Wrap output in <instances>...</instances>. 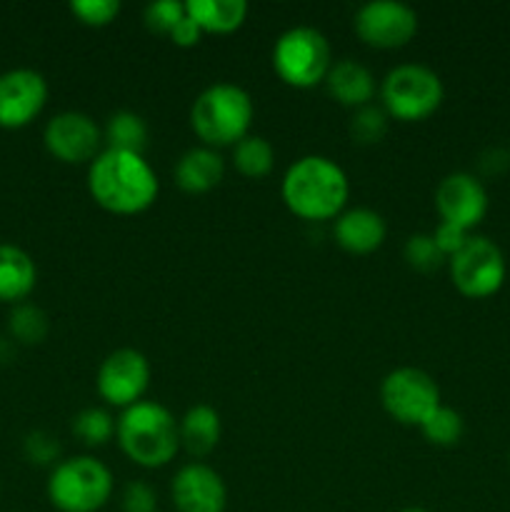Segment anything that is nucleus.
I'll use <instances>...</instances> for the list:
<instances>
[{
  "mask_svg": "<svg viewBox=\"0 0 510 512\" xmlns=\"http://www.w3.org/2000/svg\"><path fill=\"white\" fill-rule=\"evenodd\" d=\"M480 170L485 175H500L510 165V153L500 148H488L483 155H480Z\"/></svg>",
  "mask_w": 510,
  "mask_h": 512,
  "instance_id": "obj_35",
  "label": "nucleus"
},
{
  "mask_svg": "<svg viewBox=\"0 0 510 512\" xmlns=\"http://www.w3.org/2000/svg\"><path fill=\"white\" fill-rule=\"evenodd\" d=\"M48 330V315L40 308H35V305L18 303L13 313H10V333H13V338L20 340V343H43Z\"/></svg>",
  "mask_w": 510,
  "mask_h": 512,
  "instance_id": "obj_27",
  "label": "nucleus"
},
{
  "mask_svg": "<svg viewBox=\"0 0 510 512\" xmlns=\"http://www.w3.org/2000/svg\"><path fill=\"white\" fill-rule=\"evenodd\" d=\"M185 18V3L178 0H153V3L145 5L143 20L153 33L170 35L175 25Z\"/></svg>",
  "mask_w": 510,
  "mask_h": 512,
  "instance_id": "obj_30",
  "label": "nucleus"
},
{
  "mask_svg": "<svg viewBox=\"0 0 510 512\" xmlns=\"http://www.w3.org/2000/svg\"><path fill=\"white\" fill-rule=\"evenodd\" d=\"M180 448L193 458H205L213 453L223 435V423L220 413L208 403H198L185 410L183 418L178 420Z\"/></svg>",
  "mask_w": 510,
  "mask_h": 512,
  "instance_id": "obj_19",
  "label": "nucleus"
},
{
  "mask_svg": "<svg viewBox=\"0 0 510 512\" xmlns=\"http://www.w3.org/2000/svg\"><path fill=\"white\" fill-rule=\"evenodd\" d=\"M185 10L200 25L203 33L215 35L233 33L248 18L245 0H188Z\"/></svg>",
  "mask_w": 510,
  "mask_h": 512,
  "instance_id": "obj_21",
  "label": "nucleus"
},
{
  "mask_svg": "<svg viewBox=\"0 0 510 512\" xmlns=\"http://www.w3.org/2000/svg\"><path fill=\"white\" fill-rule=\"evenodd\" d=\"M280 193L298 218L335 220L348 205L350 180L328 155H303L285 170Z\"/></svg>",
  "mask_w": 510,
  "mask_h": 512,
  "instance_id": "obj_2",
  "label": "nucleus"
},
{
  "mask_svg": "<svg viewBox=\"0 0 510 512\" xmlns=\"http://www.w3.org/2000/svg\"><path fill=\"white\" fill-rule=\"evenodd\" d=\"M233 165L245 178H265L275 165V148L263 135L248 133L233 145Z\"/></svg>",
  "mask_w": 510,
  "mask_h": 512,
  "instance_id": "obj_23",
  "label": "nucleus"
},
{
  "mask_svg": "<svg viewBox=\"0 0 510 512\" xmlns=\"http://www.w3.org/2000/svg\"><path fill=\"white\" fill-rule=\"evenodd\" d=\"M168 38L173 40L175 45H180V48H193V45H198L200 38H203V30H200V25L195 23L188 15V10H185V18L175 25L173 33H170Z\"/></svg>",
  "mask_w": 510,
  "mask_h": 512,
  "instance_id": "obj_34",
  "label": "nucleus"
},
{
  "mask_svg": "<svg viewBox=\"0 0 510 512\" xmlns=\"http://www.w3.org/2000/svg\"><path fill=\"white\" fill-rule=\"evenodd\" d=\"M273 68L290 88H315L325 83L333 68L328 38L313 25H295L280 33L273 45Z\"/></svg>",
  "mask_w": 510,
  "mask_h": 512,
  "instance_id": "obj_6",
  "label": "nucleus"
},
{
  "mask_svg": "<svg viewBox=\"0 0 510 512\" xmlns=\"http://www.w3.org/2000/svg\"><path fill=\"white\" fill-rule=\"evenodd\" d=\"M403 258L410 268L420 270V273H430V270L440 268L445 260V255L440 253L438 245H435L433 233H415L405 240L403 245Z\"/></svg>",
  "mask_w": 510,
  "mask_h": 512,
  "instance_id": "obj_28",
  "label": "nucleus"
},
{
  "mask_svg": "<svg viewBox=\"0 0 510 512\" xmlns=\"http://www.w3.org/2000/svg\"><path fill=\"white\" fill-rule=\"evenodd\" d=\"M445 88L440 75L423 63H403L388 70L380 83V100L390 118L415 123L440 108Z\"/></svg>",
  "mask_w": 510,
  "mask_h": 512,
  "instance_id": "obj_7",
  "label": "nucleus"
},
{
  "mask_svg": "<svg viewBox=\"0 0 510 512\" xmlns=\"http://www.w3.org/2000/svg\"><path fill=\"white\" fill-rule=\"evenodd\" d=\"M123 512H158V493L145 480H130L120 493Z\"/></svg>",
  "mask_w": 510,
  "mask_h": 512,
  "instance_id": "obj_31",
  "label": "nucleus"
},
{
  "mask_svg": "<svg viewBox=\"0 0 510 512\" xmlns=\"http://www.w3.org/2000/svg\"><path fill=\"white\" fill-rule=\"evenodd\" d=\"M433 240H435V245H438L440 253L445 255V260H450L455 253H460V250L465 248V243L470 240V233L468 230L458 228V225H450V223H443V220H440V225L435 228V233H433Z\"/></svg>",
  "mask_w": 510,
  "mask_h": 512,
  "instance_id": "obj_32",
  "label": "nucleus"
},
{
  "mask_svg": "<svg viewBox=\"0 0 510 512\" xmlns=\"http://www.w3.org/2000/svg\"><path fill=\"white\" fill-rule=\"evenodd\" d=\"M48 103V80L33 68H15L0 75V128H25Z\"/></svg>",
  "mask_w": 510,
  "mask_h": 512,
  "instance_id": "obj_13",
  "label": "nucleus"
},
{
  "mask_svg": "<svg viewBox=\"0 0 510 512\" xmlns=\"http://www.w3.org/2000/svg\"><path fill=\"white\" fill-rule=\"evenodd\" d=\"M353 28L370 48H403L418 33V13L403 0H368L355 10Z\"/></svg>",
  "mask_w": 510,
  "mask_h": 512,
  "instance_id": "obj_10",
  "label": "nucleus"
},
{
  "mask_svg": "<svg viewBox=\"0 0 510 512\" xmlns=\"http://www.w3.org/2000/svg\"><path fill=\"white\" fill-rule=\"evenodd\" d=\"M380 403L395 423L420 428V423L435 408H440L443 400H440V388L433 375L413 368V365H405V368L390 370L383 378Z\"/></svg>",
  "mask_w": 510,
  "mask_h": 512,
  "instance_id": "obj_8",
  "label": "nucleus"
},
{
  "mask_svg": "<svg viewBox=\"0 0 510 512\" xmlns=\"http://www.w3.org/2000/svg\"><path fill=\"white\" fill-rule=\"evenodd\" d=\"M400 512H428V510H423V508H405V510H400Z\"/></svg>",
  "mask_w": 510,
  "mask_h": 512,
  "instance_id": "obj_36",
  "label": "nucleus"
},
{
  "mask_svg": "<svg viewBox=\"0 0 510 512\" xmlns=\"http://www.w3.org/2000/svg\"><path fill=\"white\" fill-rule=\"evenodd\" d=\"M333 238L343 250L353 255L375 253L388 238V223L383 215L373 208H345L333 220Z\"/></svg>",
  "mask_w": 510,
  "mask_h": 512,
  "instance_id": "obj_16",
  "label": "nucleus"
},
{
  "mask_svg": "<svg viewBox=\"0 0 510 512\" xmlns=\"http://www.w3.org/2000/svg\"><path fill=\"white\" fill-rule=\"evenodd\" d=\"M388 123L390 115L385 113L383 105H363V108L355 110L353 118H350V138L358 145H375L385 138V133H388Z\"/></svg>",
  "mask_w": 510,
  "mask_h": 512,
  "instance_id": "obj_26",
  "label": "nucleus"
},
{
  "mask_svg": "<svg viewBox=\"0 0 510 512\" xmlns=\"http://www.w3.org/2000/svg\"><path fill=\"white\" fill-rule=\"evenodd\" d=\"M43 143L60 163L90 165L103 148V128L88 113L63 110L48 120L43 130Z\"/></svg>",
  "mask_w": 510,
  "mask_h": 512,
  "instance_id": "obj_12",
  "label": "nucleus"
},
{
  "mask_svg": "<svg viewBox=\"0 0 510 512\" xmlns=\"http://www.w3.org/2000/svg\"><path fill=\"white\" fill-rule=\"evenodd\" d=\"M115 438L130 463L150 470L168 465L180 450L178 420L158 400L125 408L115 423Z\"/></svg>",
  "mask_w": 510,
  "mask_h": 512,
  "instance_id": "obj_3",
  "label": "nucleus"
},
{
  "mask_svg": "<svg viewBox=\"0 0 510 512\" xmlns=\"http://www.w3.org/2000/svg\"><path fill=\"white\" fill-rule=\"evenodd\" d=\"M150 130L143 115L133 113V110H115L108 115L103 128V143L105 148L113 150H128V153L143 155L145 145H148Z\"/></svg>",
  "mask_w": 510,
  "mask_h": 512,
  "instance_id": "obj_22",
  "label": "nucleus"
},
{
  "mask_svg": "<svg viewBox=\"0 0 510 512\" xmlns=\"http://www.w3.org/2000/svg\"><path fill=\"white\" fill-rule=\"evenodd\" d=\"M150 385V363L140 350L118 348L105 355L95 375L98 395L110 408H130L140 403Z\"/></svg>",
  "mask_w": 510,
  "mask_h": 512,
  "instance_id": "obj_11",
  "label": "nucleus"
},
{
  "mask_svg": "<svg viewBox=\"0 0 510 512\" xmlns=\"http://www.w3.org/2000/svg\"><path fill=\"white\" fill-rule=\"evenodd\" d=\"M158 175L145 155L103 148L88 165V193L103 210L138 215L158 198Z\"/></svg>",
  "mask_w": 510,
  "mask_h": 512,
  "instance_id": "obj_1",
  "label": "nucleus"
},
{
  "mask_svg": "<svg viewBox=\"0 0 510 512\" xmlns=\"http://www.w3.org/2000/svg\"><path fill=\"white\" fill-rule=\"evenodd\" d=\"M170 498L175 512H225L228 508L223 475L198 460L178 468L170 480Z\"/></svg>",
  "mask_w": 510,
  "mask_h": 512,
  "instance_id": "obj_15",
  "label": "nucleus"
},
{
  "mask_svg": "<svg viewBox=\"0 0 510 512\" xmlns=\"http://www.w3.org/2000/svg\"><path fill=\"white\" fill-rule=\"evenodd\" d=\"M38 283L35 260L23 248L0 243V303H23Z\"/></svg>",
  "mask_w": 510,
  "mask_h": 512,
  "instance_id": "obj_20",
  "label": "nucleus"
},
{
  "mask_svg": "<svg viewBox=\"0 0 510 512\" xmlns=\"http://www.w3.org/2000/svg\"><path fill=\"white\" fill-rule=\"evenodd\" d=\"M113 473L95 455L60 460L48 478V500L60 512H98L113 495Z\"/></svg>",
  "mask_w": 510,
  "mask_h": 512,
  "instance_id": "obj_5",
  "label": "nucleus"
},
{
  "mask_svg": "<svg viewBox=\"0 0 510 512\" xmlns=\"http://www.w3.org/2000/svg\"><path fill=\"white\" fill-rule=\"evenodd\" d=\"M115 423L118 420L105 408H85L73 418V433L88 448H100L108 440H113Z\"/></svg>",
  "mask_w": 510,
  "mask_h": 512,
  "instance_id": "obj_25",
  "label": "nucleus"
},
{
  "mask_svg": "<svg viewBox=\"0 0 510 512\" xmlns=\"http://www.w3.org/2000/svg\"><path fill=\"white\" fill-rule=\"evenodd\" d=\"M70 13L90 28H103L110 25L120 15V0H73L68 5Z\"/></svg>",
  "mask_w": 510,
  "mask_h": 512,
  "instance_id": "obj_29",
  "label": "nucleus"
},
{
  "mask_svg": "<svg viewBox=\"0 0 510 512\" xmlns=\"http://www.w3.org/2000/svg\"><path fill=\"white\" fill-rule=\"evenodd\" d=\"M173 175L175 183L185 193H208V190L218 188L220 180H223L225 160L215 148L198 145V148H190L180 155Z\"/></svg>",
  "mask_w": 510,
  "mask_h": 512,
  "instance_id": "obj_18",
  "label": "nucleus"
},
{
  "mask_svg": "<svg viewBox=\"0 0 510 512\" xmlns=\"http://www.w3.org/2000/svg\"><path fill=\"white\" fill-rule=\"evenodd\" d=\"M435 208L443 223L473 230L488 213V190L473 173H448L435 188Z\"/></svg>",
  "mask_w": 510,
  "mask_h": 512,
  "instance_id": "obj_14",
  "label": "nucleus"
},
{
  "mask_svg": "<svg viewBox=\"0 0 510 512\" xmlns=\"http://www.w3.org/2000/svg\"><path fill=\"white\" fill-rule=\"evenodd\" d=\"M420 433L428 443L438 445V448H450V445H458L460 438H463L465 420L458 410L440 405L420 423Z\"/></svg>",
  "mask_w": 510,
  "mask_h": 512,
  "instance_id": "obj_24",
  "label": "nucleus"
},
{
  "mask_svg": "<svg viewBox=\"0 0 510 512\" xmlns=\"http://www.w3.org/2000/svg\"><path fill=\"white\" fill-rule=\"evenodd\" d=\"M255 103L240 85L220 80L200 90L190 105V128L208 148L235 145L250 133Z\"/></svg>",
  "mask_w": 510,
  "mask_h": 512,
  "instance_id": "obj_4",
  "label": "nucleus"
},
{
  "mask_svg": "<svg viewBox=\"0 0 510 512\" xmlns=\"http://www.w3.org/2000/svg\"><path fill=\"white\" fill-rule=\"evenodd\" d=\"M325 88L340 105L358 110L363 105H370L378 85H375L370 68L353 58H343L333 60V68L328 70V78H325Z\"/></svg>",
  "mask_w": 510,
  "mask_h": 512,
  "instance_id": "obj_17",
  "label": "nucleus"
},
{
  "mask_svg": "<svg viewBox=\"0 0 510 512\" xmlns=\"http://www.w3.org/2000/svg\"><path fill=\"white\" fill-rule=\"evenodd\" d=\"M25 450H28V455L33 458V463H50V460L58 458L60 445L53 435L38 430V433H33L25 440Z\"/></svg>",
  "mask_w": 510,
  "mask_h": 512,
  "instance_id": "obj_33",
  "label": "nucleus"
},
{
  "mask_svg": "<svg viewBox=\"0 0 510 512\" xmlns=\"http://www.w3.org/2000/svg\"><path fill=\"white\" fill-rule=\"evenodd\" d=\"M450 280L465 298H490L505 283V255L485 235H470L465 248L448 260Z\"/></svg>",
  "mask_w": 510,
  "mask_h": 512,
  "instance_id": "obj_9",
  "label": "nucleus"
}]
</instances>
